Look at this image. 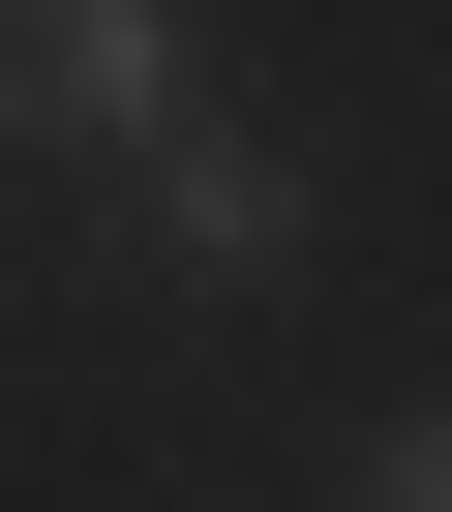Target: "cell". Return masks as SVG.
Wrapping results in <instances>:
<instances>
[{
  "label": "cell",
  "mask_w": 452,
  "mask_h": 512,
  "mask_svg": "<svg viewBox=\"0 0 452 512\" xmlns=\"http://www.w3.org/2000/svg\"><path fill=\"white\" fill-rule=\"evenodd\" d=\"M0 121L151 151V121H181V31H151V0H0Z\"/></svg>",
  "instance_id": "cell-1"
},
{
  "label": "cell",
  "mask_w": 452,
  "mask_h": 512,
  "mask_svg": "<svg viewBox=\"0 0 452 512\" xmlns=\"http://www.w3.org/2000/svg\"><path fill=\"white\" fill-rule=\"evenodd\" d=\"M151 241H181V272H302V151L181 91V121H151Z\"/></svg>",
  "instance_id": "cell-2"
},
{
  "label": "cell",
  "mask_w": 452,
  "mask_h": 512,
  "mask_svg": "<svg viewBox=\"0 0 452 512\" xmlns=\"http://www.w3.org/2000/svg\"><path fill=\"white\" fill-rule=\"evenodd\" d=\"M362 512H452V392H422V422H392V452H362Z\"/></svg>",
  "instance_id": "cell-3"
}]
</instances>
